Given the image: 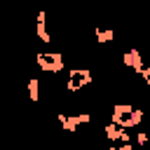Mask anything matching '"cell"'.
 <instances>
[{
	"instance_id": "5",
	"label": "cell",
	"mask_w": 150,
	"mask_h": 150,
	"mask_svg": "<svg viewBox=\"0 0 150 150\" xmlns=\"http://www.w3.org/2000/svg\"><path fill=\"white\" fill-rule=\"evenodd\" d=\"M28 98L33 103H38V98H40V80L38 77H30L28 80Z\"/></svg>"
},
{
	"instance_id": "1",
	"label": "cell",
	"mask_w": 150,
	"mask_h": 150,
	"mask_svg": "<svg viewBox=\"0 0 150 150\" xmlns=\"http://www.w3.org/2000/svg\"><path fill=\"white\" fill-rule=\"evenodd\" d=\"M91 82H94V75H91L89 68H70L68 80H66V91L75 94V91H80L82 87H87Z\"/></svg>"
},
{
	"instance_id": "11",
	"label": "cell",
	"mask_w": 150,
	"mask_h": 150,
	"mask_svg": "<svg viewBox=\"0 0 150 150\" xmlns=\"http://www.w3.org/2000/svg\"><path fill=\"white\" fill-rule=\"evenodd\" d=\"M47 21V12H38V23H45Z\"/></svg>"
},
{
	"instance_id": "12",
	"label": "cell",
	"mask_w": 150,
	"mask_h": 150,
	"mask_svg": "<svg viewBox=\"0 0 150 150\" xmlns=\"http://www.w3.org/2000/svg\"><path fill=\"white\" fill-rule=\"evenodd\" d=\"M117 150H134V143H122Z\"/></svg>"
},
{
	"instance_id": "3",
	"label": "cell",
	"mask_w": 150,
	"mask_h": 150,
	"mask_svg": "<svg viewBox=\"0 0 150 150\" xmlns=\"http://www.w3.org/2000/svg\"><path fill=\"white\" fill-rule=\"evenodd\" d=\"M122 63H124L127 68H131L134 73H138V75H141V70H143V56H141L138 49H129V52L122 56Z\"/></svg>"
},
{
	"instance_id": "8",
	"label": "cell",
	"mask_w": 150,
	"mask_h": 150,
	"mask_svg": "<svg viewBox=\"0 0 150 150\" xmlns=\"http://www.w3.org/2000/svg\"><path fill=\"white\" fill-rule=\"evenodd\" d=\"M35 33H38V40H40V42H45V45H49V42H52V38H49V30L45 28V23H38Z\"/></svg>"
},
{
	"instance_id": "10",
	"label": "cell",
	"mask_w": 150,
	"mask_h": 150,
	"mask_svg": "<svg viewBox=\"0 0 150 150\" xmlns=\"http://www.w3.org/2000/svg\"><path fill=\"white\" fill-rule=\"evenodd\" d=\"M120 141H122V143H131V134H129L127 129H122V134H120Z\"/></svg>"
},
{
	"instance_id": "7",
	"label": "cell",
	"mask_w": 150,
	"mask_h": 150,
	"mask_svg": "<svg viewBox=\"0 0 150 150\" xmlns=\"http://www.w3.org/2000/svg\"><path fill=\"white\" fill-rule=\"evenodd\" d=\"M103 131H105V138H108V141H112V143H115V141H120L122 129H120V127H115L112 122H110V124H105V129H103Z\"/></svg>"
},
{
	"instance_id": "13",
	"label": "cell",
	"mask_w": 150,
	"mask_h": 150,
	"mask_svg": "<svg viewBox=\"0 0 150 150\" xmlns=\"http://www.w3.org/2000/svg\"><path fill=\"white\" fill-rule=\"evenodd\" d=\"M108 150H117V145H115V143H112V145H110V148H108Z\"/></svg>"
},
{
	"instance_id": "6",
	"label": "cell",
	"mask_w": 150,
	"mask_h": 150,
	"mask_svg": "<svg viewBox=\"0 0 150 150\" xmlns=\"http://www.w3.org/2000/svg\"><path fill=\"white\" fill-rule=\"evenodd\" d=\"M141 122H143V110L134 108V110H131V115H129V120L124 122V127H122V129H131V127H138Z\"/></svg>"
},
{
	"instance_id": "9",
	"label": "cell",
	"mask_w": 150,
	"mask_h": 150,
	"mask_svg": "<svg viewBox=\"0 0 150 150\" xmlns=\"http://www.w3.org/2000/svg\"><path fill=\"white\" fill-rule=\"evenodd\" d=\"M148 141H150L148 131H136V145H138V148H145V145H148Z\"/></svg>"
},
{
	"instance_id": "2",
	"label": "cell",
	"mask_w": 150,
	"mask_h": 150,
	"mask_svg": "<svg viewBox=\"0 0 150 150\" xmlns=\"http://www.w3.org/2000/svg\"><path fill=\"white\" fill-rule=\"evenodd\" d=\"M38 68L42 73H61L66 63L61 54H38Z\"/></svg>"
},
{
	"instance_id": "4",
	"label": "cell",
	"mask_w": 150,
	"mask_h": 150,
	"mask_svg": "<svg viewBox=\"0 0 150 150\" xmlns=\"http://www.w3.org/2000/svg\"><path fill=\"white\" fill-rule=\"evenodd\" d=\"M94 40L98 45H105V42L115 40V33H112V28H94Z\"/></svg>"
}]
</instances>
